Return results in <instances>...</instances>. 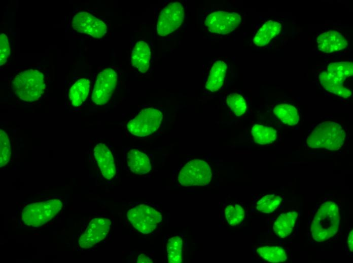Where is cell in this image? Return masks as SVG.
<instances>
[{
  "label": "cell",
  "mask_w": 353,
  "mask_h": 263,
  "mask_svg": "<svg viewBox=\"0 0 353 263\" xmlns=\"http://www.w3.org/2000/svg\"><path fill=\"white\" fill-rule=\"evenodd\" d=\"M317 49L325 53L344 50L348 45L347 39L340 32L329 30L321 33L317 37Z\"/></svg>",
  "instance_id": "5bb4252c"
},
{
  "label": "cell",
  "mask_w": 353,
  "mask_h": 263,
  "mask_svg": "<svg viewBox=\"0 0 353 263\" xmlns=\"http://www.w3.org/2000/svg\"><path fill=\"white\" fill-rule=\"evenodd\" d=\"M340 221L337 204L332 200L322 202L314 213L309 228L312 239L317 242H326L338 232Z\"/></svg>",
  "instance_id": "6da1fadb"
},
{
  "label": "cell",
  "mask_w": 353,
  "mask_h": 263,
  "mask_svg": "<svg viewBox=\"0 0 353 263\" xmlns=\"http://www.w3.org/2000/svg\"><path fill=\"white\" fill-rule=\"evenodd\" d=\"M227 64L221 59H214L210 63L205 89L210 92L219 90L222 86L227 71Z\"/></svg>",
  "instance_id": "2e32d148"
},
{
  "label": "cell",
  "mask_w": 353,
  "mask_h": 263,
  "mask_svg": "<svg viewBox=\"0 0 353 263\" xmlns=\"http://www.w3.org/2000/svg\"><path fill=\"white\" fill-rule=\"evenodd\" d=\"M183 5L178 2L170 3L161 11L157 24L158 34L162 36L171 33L182 24L184 18Z\"/></svg>",
  "instance_id": "9c48e42d"
},
{
  "label": "cell",
  "mask_w": 353,
  "mask_h": 263,
  "mask_svg": "<svg viewBox=\"0 0 353 263\" xmlns=\"http://www.w3.org/2000/svg\"><path fill=\"white\" fill-rule=\"evenodd\" d=\"M273 113L283 123L288 125H296L299 120L297 109L290 104L277 105L273 109Z\"/></svg>",
  "instance_id": "d4e9b609"
},
{
  "label": "cell",
  "mask_w": 353,
  "mask_h": 263,
  "mask_svg": "<svg viewBox=\"0 0 353 263\" xmlns=\"http://www.w3.org/2000/svg\"><path fill=\"white\" fill-rule=\"evenodd\" d=\"M226 102L230 109L237 116L244 114L247 105L244 98L239 94L231 93L227 97Z\"/></svg>",
  "instance_id": "f1b7e54d"
},
{
  "label": "cell",
  "mask_w": 353,
  "mask_h": 263,
  "mask_svg": "<svg viewBox=\"0 0 353 263\" xmlns=\"http://www.w3.org/2000/svg\"><path fill=\"white\" fill-rule=\"evenodd\" d=\"M153 262L151 258L145 253L140 254L137 258V262L138 263H151Z\"/></svg>",
  "instance_id": "d6a6232c"
},
{
  "label": "cell",
  "mask_w": 353,
  "mask_h": 263,
  "mask_svg": "<svg viewBox=\"0 0 353 263\" xmlns=\"http://www.w3.org/2000/svg\"><path fill=\"white\" fill-rule=\"evenodd\" d=\"M10 53L8 37L2 33L0 35V65H3L7 61Z\"/></svg>",
  "instance_id": "4dcf8cb0"
},
{
  "label": "cell",
  "mask_w": 353,
  "mask_h": 263,
  "mask_svg": "<svg viewBox=\"0 0 353 263\" xmlns=\"http://www.w3.org/2000/svg\"><path fill=\"white\" fill-rule=\"evenodd\" d=\"M346 249L349 253L353 252V230L350 229L348 232L345 240Z\"/></svg>",
  "instance_id": "1f68e13d"
},
{
  "label": "cell",
  "mask_w": 353,
  "mask_h": 263,
  "mask_svg": "<svg viewBox=\"0 0 353 263\" xmlns=\"http://www.w3.org/2000/svg\"><path fill=\"white\" fill-rule=\"evenodd\" d=\"M254 252L261 259L269 262H282L286 261L288 255L286 249L275 245H260Z\"/></svg>",
  "instance_id": "d6986e66"
},
{
  "label": "cell",
  "mask_w": 353,
  "mask_h": 263,
  "mask_svg": "<svg viewBox=\"0 0 353 263\" xmlns=\"http://www.w3.org/2000/svg\"><path fill=\"white\" fill-rule=\"evenodd\" d=\"M72 27L80 33L100 38L107 32V26L103 21L86 12H80L74 16Z\"/></svg>",
  "instance_id": "7c38bea8"
},
{
  "label": "cell",
  "mask_w": 353,
  "mask_h": 263,
  "mask_svg": "<svg viewBox=\"0 0 353 263\" xmlns=\"http://www.w3.org/2000/svg\"><path fill=\"white\" fill-rule=\"evenodd\" d=\"M127 216L134 228L146 234L154 231L162 220L159 211L145 204L130 208L127 212Z\"/></svg>",
  "instance_id": "52a82bcc"
},
{
  "label": "cell",
  "mask_w": 353,
  "mask_h": 263,
  "mask_svg": "<svg viewBox=\"0 0 353 263\" xmlns=\"http://www.w3.org/2000/svg\"><path fill=\"white\" fill-rule=\"evenodd\" d=\"M162 118L159 110L152 108L145 109L128 122L127 127L135 136H147L158 129Z\"/></svg>",
  "instance_id": "ba28073f"
},
{
  "label": "cell",
  "mask_w": 353,
  "mask_h": 263,
  "mask_svg": "<svg viewBox=\"0 0 353 263\" xmlns=\"http://www.w3.org/2000/svg\"><path fill=\"white\" fill-rule=\"evenodd\" d=\"M126 160L130 170L135 174H146L151 169L149 157L139 150L133 149L130 150L127 154Z\"/></svg>",
  "instance_id": "ffe728a7"
},
{
  "label": "cell",
  "mask_w": 353,
  "mask_h": 263,
  "mask_svg": "<svg viewBox=\"0 0 353 263\" xmlns=\"http://www.w3.org/2000/svg\"><path fill=\"white\" fill-rule=\"evenodd\" d=\"M252 135L256 143L266 145L272 143L276 140L277 132L272 127L262 124H255L252 129Z\"/></svg>",
  "instance_id": "4316f807"
},
{
  "label": "cell",
  "mask_w": 353,
  "mask_h": 263,
  "mask_svg": "<svg viewBox=\"0 0 353 263\" xmlns=\"http://www.w3.org/2000/svg\"><path fill=\"white\" fill-rule=\"evenodd\" d=\"M346 134L338 123L325 121L318 124L307 139L309 147L338 150L343 145Z\"/></svg>",
  "instance_id": "7a4b0ae2"
},
{
  "label": "cell",
  "mask_w": 353,
  "mask_h": 263,
  "mask_svg": "<svg viewBox=\"0 0 353 263\" xmlns=\"http://www.w3.org/2000/svg\"><path fill=\"white\" fill-rule=\"evenodd\" d=\"M212 177L210 166L205 161L195 159L186 163L178 174L180 184L185 187L207 185Z\"/></svg>",
  "instance_id": "8992f818"
},
{
  "label": "cell",
  "mask_w": 353,
  "mask_h": 263,
  "mask_svg": "<svg viewBox=\"0 0 353 263\" xmlns=\"http://www.w3.org/2000/svg\"><path fill=\"white\" fill-rule=\"evenodd\" d=\"M281 29V25L279 22L269 20L258 30L253 38V42L258 47L266 46L279 33Z\"/></svg>",
  "instance_id": "44dd1931"
},
{
  "label": "cell",
  "mask_w": 353,
  "mask_h": 263,
  "mask_svg": "<svg viewBox=\"0 0 353 263\" xmlns=\"http://www.w3.org/2000/svg\"><path fill=\"white\" fill-rule=\"evenodd\" d=\"M16 96L25 102L38 100L45 89L43 74L36 69H29L17 74L12 82Z\"/></svg>",
  "instance_id": "3957f363"
},
{
  "label": "cell",
  "mask_w": 353,
  "mask_h": 263,
  "mask_svg": "<svg viewBox=\"0 0 353 263\" xmlns=\"http://www.w3.org/2000/svg\"><path fill=\"white\" fill-rule=\"evenodd\" d=\"M183 239L178 235L171 236L167 242V261L170 263H181L182 261Z\"/></svg>",
  "instance_id": "484cf974"
},
{
  "label": "cell",
  "mask_w": 353,
  "mask_h": 263,
  "mask_svg": "<svg viewBox=\"0 0 353 263\" xmlns=\"http://www.w3.org/2000/svg\"><path fill=\"white\" fill-rule=\"evenodd\" d=\"M282 201V198L277 194L265 195L255 201L253 207L259 213L270 214L279 206Z\"/></svg>",
  "instance_id": "cb8c5ba5"
},
{
  "label": "cell",
  "mask_w": 353,
  "mask_h": 263,
  "mask_svg": "<svg viewBox=\"0 0 353 263\" xmlns=\"http://www.w3.org/2000/svg\"><path fill=\"white\" fill-rule=\"evenodd\" d=\"M240 15L233 10H211L202 17L203 26L210 33L226 34L233 31L240 24Z\"/></svg>",
  "instance_id": "5b68a950"
},
{
  "label": "cell",
  "mask_w": 353,
  "mask_h": 263,
  "mask_svg": "<svg viewBox=\"0 0 353 263\" xmlns=\"http://www.w3.org/2000/svg\"><path fill=\"white\" fill-rule=\"evenodd\" d=\"M111 222L107 218L92 220L84 233L80 237L79 244L82 248H89L103 240L107 235Z\"/></svg>",
  "instance_id": "8fae6325"
},
{
  "label": "cell",
  "mask_w": 353,
  "mask_h": 263,
  "mask_svg": "<svg viewBox=\"0 0 353 263\" xmlns=\"http://www.w3.org/2000/svg\"><path fill=\"white\" fill-rule=\"evenodd\" d=\"M246 211L244 205L235 200L226 199L222 205L220 220L225 226L234 228L239 226L244 221Z\"/></svg>",
  "instance_id": "4fadbf2b"
},
{
  "label": "cell",
  "mask_w": 353,
  "mask_h": 263,
  "mask_svg": "<svg viewBox=\"0 0 353 263\" xmlns=\"http://www.w3.org/2000/svg\"><path fill=\"white\" fill-rule=\"evenodd\" d=\"M62 207V203L58 199L31 203L24 207L21 218L25 225L38 227L51 220Z\"/></svg>",
  "instance_id": "277c9868"
},
{
  "label": "cell",
  "mask_w": 353,
  "mask_h": 263,
  "mask_svg": "<svg viewBox=\"0 0 353 263\" xmlns=\"http://www.w3.org/2000/svg\"><path fill=\"white\" fill-rule=\"evenodd\" d=\"M11 146L9 139L5 131H0V167L5 166L11 157Z\"/></svg>",
  "instance_id": "f546056e"
},
{
  "label": "cell",
  "mask_w": 353,
  "mask_h": 263,
  "mask_svg": "<svg viewBox=\"0 0 353 263\" xmlns=\"http://www.w3.org/2000/svg\"><path fill=\"white\" fill-rule=\"evenodd\" d=\"M319 78L326 91L343 98H348L351 95V91L343 85V82L334 78L327 71L321 72Z\"/></svg>",
  "instance_id": "7402d4cb"
},
{
  "label": "cell",
  "mask_w": 353,
  "mask_h": 263,
  "mask_svg": "<svg viewBox=\"0 0 353 263\" xmlns=\"http://www.w3.org/2000/svg\"><path fill=\"white\" fill-rule=\"evenodd\" d=\"M90 87V81L86 78H81L77 80L70 87L69 92V99L73 106H79L86 99Z\"/></svg>",
  "instance_id": "603a6c76"
},
{
  "label": "cell",
  "mask_w": 353,
  "mask_h": 263,
  "mask_svg": "<svg viewBox=\"0 0 353 263\" xmlns=\"http://www.w3.org/2000/svg\"><path fill=\"white\" fill-rule=\"evenodd\" d=\"M298 217V211L291 210L281 213L275 220L272 230L281 238H286L293 232Z\"/></svg>",
  "instance_id": "e0dca14e"
},
{
  "label": "cell",
  "mask_w": 353,
  "mask_h": 263,
  "mask_svg": "<svg viewBox=\"0 0 353 263\" xmlns=\"http://www.w3.org/2000/svg\"><path fill=\"white\" fill-rule=\"evenodd\" d=\"M327 73L334 78L343 82L353 73V64L351 62H337L329 64Z\"/></svg>",
  "instance_id": "83f0119b"
},
{
  "label": "cell",
  "mask_w": 353,
  "mask_h": 263,
  "mask_svg": "<svg viewBox=\"0 0 353 263\" xmlns=\"http://www.w3.org/2000/svg\"><path fill=\"white\" fill-rule=\"evenodd\" d=\"M94 155L103 177L111 179L115 174L116 168L113 154L104 144L98 143L94 148Z\"/></svg>",
  "instance_id": "9a60e30c"
},
{
  "label": "cell",
  "mask_w": 353,
  "mask_h": 263,
  "mask_svg": "<svg viewBox=\"0 0 353 263\" xmlns=\"http://www.w3.org/2000/svg\"><path fill=\"white\" fill-rule=\"evenodd\" d=\"M118 75L112 68H105L98 74L93 90L92 100L97 105L107 104L117 85Z\"/></svg>",
  "instance_id": "30bf717a"
},
{
  "label": "cell",
  "mask_w": 353,
  "mask_h": 263,
  "mask_svg": "<svg viewBox=\"0 0 353 263\" xmlns=\"http://www.w3.org/2000/svg\"><path fill=\"white\" fill-rule=\"evenodd\" d=\"M150 58V49L147 43L143 41L136 42L131 54L132 65L140 72L145 73L149 68Z\"/></svg>",
  "instance_id": "ac0fdd59"
}]
</instances>
